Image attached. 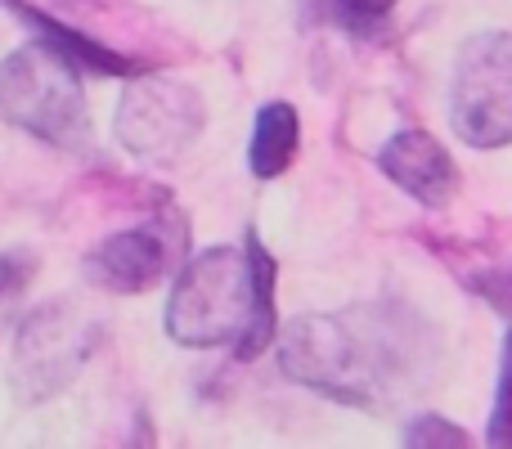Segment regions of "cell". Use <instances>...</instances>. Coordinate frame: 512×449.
<instances>
[{"label":"cell","mask_w":512,"mask_h":449,"mask_svg":"<svg viewBox=\"0 0 512 449\" xmlns=\"http://www.w3.org/2000/svg\"><path fill=\"white\" fill-rule=\"evenodd\" d=\"M9 9H14V14H23V23L41 27L45 41L59 45V50L68 54L72 63H86V68L108 72V77H126V72H135V63H131V59H122V54H113V50H104V45L86 41V36L72 32V27H59L50 14H41V9H27V5H18V0H9Z\"/></svg>","instance_id":"cell-10"},{"label":"cell","mask_w":512,"mask_h":449,"mask_svg":"<svg viewBox=\"0 0 512 449\" xmlns=\"http://www.w3.org/2000/svg\"><path fill=\"white\" fill-rule=\"evenodd\" d=\"M279 369L342 405H373L405 382L409 342L382 310L301 315L279 337Z\"/></svg>","instance_id":"cell-2"},{"label":"cell","mask_w":512,"mask_h":449,"mask_svg":"<svg viewBox=\"0 0 512 449\" xmlns=\"http://www.w3.org/2000/svg\"><path fill=\"white\" fill-rule=\"evenodd\" d=\"M405 441L414 445V449H436V445H472V436L463 432V427L436 418V414H418L414 423H409Z\"/></svg>","instance_id":"cell-12"},{"label":"cell","mask_w":512,"mask_h":449,"mask_svg":"<svg viewBox=\"0 0 512 449\" xmlns=\"http://www.w3.org/2000/svg\"><path fill=\"white\" fill-rule=\"evenodd\" d=\"M297 144H301V126H297V108L292 104H265L256 113L252 126V144H248V167L252 176L274 180L292 167L297 158Z\"/></svg>","instance_id":"cell-9"},{"label":"cell","mask_w":512,"mask_h":449,"mask_svg":"<svg viewBox=\"0 0 512 449\" xmlns=\"http://www.w3.org/2000/svg\"><path fill=\"white\" fill-rule=\"evenodd\" d=\"M167 333L194 351L239 342V360H256L274 342V261L261 238H248V252L212 247L180 270Z\"/></svg>","instance_id":"cell-1"},{"label":"cell","mask_w":512,"mask_h":449,"mask_svg":"<svg viewBox=\"0 0 512 449\" xmlns=\"http://www.w3.org/2000/svg\"><path fill=\"white\" fill-rule=\"evenodd\" d=\"M203 131V99L194 86L171 77H140L117 104V140L144 162L171 167Z\"/></svg>","instance_id":"cell-6"},{"label":"cell","mask_w":512,"mask_h":449,"mask_svg":"<svg viewBox=\"0 0 512 449\" xmlns=\"http://www.w3.org/2000/svg\"><path fill=\"white\" fill-rule=\"evenodd\" d=\"M490 449H512V328L504 337V364H499V391H495V414H490Z\"/></svg>","instance_id":"cell-11"},{"label":"cell","mask_w":512,"mask_h":449,"mask_svg":"<svg viewBox=\"0 0 512 449\" xmlns=\"http://www.w3.org/2000/svg\"><path fill=\"white\" fill-rule=\"evenodd\" d=\"M99 328L90 319H81L63 301H45L23 319L14 342V400L18 405H41V400L59 396L77 382L86 355L95 351Z\"/></svg>","instance_id":"cell-5"},{"label":"cell","mask_w":512,"mask_h":449,"mask_svg":"<svg viewBox=\"0 0 512 449\" xmlns=\"http://www.w3.org/2000/svg\"><path fill=\"white\" fill-rule=\"evenodd\" d=\"M185 256V225L176 216H162L140 229H122V234L104 238L90 247L86 256V279L104 292H149L158 279H167Z\"/></svg>","instance_id":"cell-7"},{"label":"cell","mask_w":512,"mask_h":449,"mask_svg":"<svg viewBox=\"0 0 512 449\" xmlns=\"http://www.w3.org/2000/svg\"><path fill=\"white\" fill-rule=\"evenodd\" d=\"M27 279H32V270H27L23 256L0 252V297H18L27 288Z\"/></svg>","instance_id":"cell-13"},{"label":"cell","mask_w":512,"mask_h":449,"mask_svg":"<svg viewBox=\"0 0 512 449\" xmlns=\"http://www.w3.org/2000/svg\"><path fill=\"white\" fill-rule=\"evenodd\" d=\"M0 122L18 126L54 149H86L90 144L77 63L45 36L0 63Z\"/></svg>","instance_id":"cell-3"},{"label":"cell","mask_w":512,"mask_h":449,"mask_svg":"<svg viewBox=\"0 0 512 449\" xmlns=\"http://www.w3.org/2000/svg\"><path fill=\"white\" fill-rule=\"evenodd\" d=\"M378 167H382V176H387L391 185H400L409 198H418L423 207H445L454 198V185H459L445 144L436 140V135L418 131V126L396 131L387 144H382Z\"/></svg>","instance_id":"cell-8"},{"label":"cell","mask_w":512,"mask_h":449,"mask_svg":"<svg viewBox=\"0 0 512 449\" xmlns=\"http://www.w3.org/2000/svg\"><path fill=\"white\" fill-rule=\"evenodd\" d=\"M346 18H387L396 9V0H337Z\"/></svg>","instance_id":"cell-14"},{"label":"cell","mask_w":512,"mask_h":449,"mask_svg":"<svg viewBox=\"0 0 512 449\" xmlns=\"http://www.w3.org/2000/svg\"><path fill=\"white\" fill-rule=\"evenodd\" d=\"M450 126L468 149L512 144V36L477 32L463 41L450 77Z\"/></svg>","instance_id":"cell-4"}]
</instances>
